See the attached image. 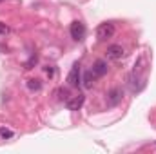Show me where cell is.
Returning <instances> with one entry per match:
<instances>
[{"label":"cell","mask_w":156,"mask_h":154,"mask_svg":"<svg viewBox=\"0 0 156 154\" xmlns=\"http://www.w3.org/2000/svg\"><path fill=\"white\" fill-rule=\"evenodd\" d=\"M67 83L71 87H80L82 85V71H80V64L78 62L73 64V67H71V71L67 75Z\"/></svg>","instance_id":"obj_1"},{"label":"cell","mask_w":156,"mask_h":154,"mask_svg":"<svg viewBox=\"0 0 156 154\" xmlns=\"http://www.w3.org/2000/svg\"><path fill=\"white\" fill-rule=\"evenodd\" d=\"M122 98H123V91H122L120 87H113V89L107 93L105 103H107V107H109V109H113V107H116L118 103L122 102Z\"/></svg>","instance_id":"obj_2"},{"label":"cell","mask_w":156,"mask_h":154,"mask_svg":"<svg viewBox=\"0 0 156 154\" xmlns=\"http://www.w3.org/2000/svg\"><path fill=\"white\" fill-rule=\"evenodd\" d=\"M115 35V26L111 24V22H104V24H100L98 26V29H96V37L100 42H105L107 38H111Z\"/></svg>","instance_id":"obj_3"},{"label":"cell","mask_w":156,"mask_h":154,"mask_svg":"<svg viewBox=\"0 0 156 154\" xmlns=\"http://www.w3.org/2000/svg\"><path fill=\"white\" fill-rule=\"evenodd\" d=\"M69 33H71V38L73 40L82 42V40L85 38V26H83L82 22L75 20V22L71 24V27H69Z\"/></svg>","instance_id":"obj_4"},{"label":"cell","mask_w":156,"mask_h":154,"mask_svg":"<svg viewBox=\"0 0 156 154\" xmlns=\"http://www.w3.org/2000/svg\"><path fill=\"white\" fill-rule=\"evenodd\" d=\"M105 54H107V58H109V60H115V62H116V60H122V58H123L125 51H123V47H122V45L113 44V45H109V47H107Z\"/></svg>","instance_id":"obj_5"},{"label":"cell","mask_w":156,"mask_h":154,"mask_svg":"<svg viewBox=\"0 0 156 154\" xmlns=\"http://www.w3.org/2000/svg\"><path fill=\"white\" fill-rule=\"evenodd\" d=\"M83 102H85V96L83 94H76V96H73V98H69L66 102V107L69 111H80L82 105H83Z\"/></svg>","instance_id":"obj_6"},{"label":"cell","mask_w":156,"mask_h":154,"mask_svg":"<svg viewBox=\"0 0 156 154\" xmlns=\"http://www.w3.org/2000/svg\"><path fill=\"white\" fill-rule=\"evenodd\" d=\"M107 69H109V67H107V62H105V60H96V62L93 64V69H91V71L94 73L96 78H102V76L107 75Z\"/></svg>","instance_id":"obj_7"},{"label":"cell","mask_w":156,"mask_h":154,"mask_svg":"<svg viewBox=\"0 0 156 154\" xmlns=\"http://www.w3.org/2000/svg\"><path fill=\"white\" fill-rule=\"evenodd\" d=\"M94 80H96V76H94V73L89 69V71H85V75H83V78H82V82H83V87L85 89H91L93 87V83H94Z\"/></svg>","instance_id":"obj_8"},{"label":"cell","mask_w":156,"mask_h":154,"mask_svg":"<svg viewBox=\"0 0 156 154\" xmlns=\"http://www.w3.org/2000/svg\"><path fill=\"white\" fill-rule=\"evenodd\" d=\"M27 89H29V91H40V89H42V82H40L38 78L27 80Z\"/></svg>","instance_id":"obj_9"},{"label":"cell","mask_w":156,"mask_h":154,"mask_svg":"<svg viewBox=\"0 0 156 154\" xmlns=\"http://www.w3.org/2000/svg\"><path fill=\"white\" fill-rule=\"evenodd\" d=\"M13 136H15V132H13L11 129L0 127V138H2V140H9V138H13Z\"/></svg>","instance_id":"obj_10"},{"label":"cell","mask_w":156,"mask_h":154,"mask_svg":"<svg viewBox=\"0 0 156 154\" xmlns=\"http://www.w3.org/2000/svg\"><path fill=\"white\" fill-rule=\"evenodd\" d=\"M58 100H62V102H67V100H69L67 89H60V91H58Z\"/></svg>","instance_id":"obj_11"},{"label":"cell","mask_w":156,"mask_h":154,"mask_svg":"<svg viewBox=\"0 0 156 154\" xmlns=\"http://www.w3.org/2000/svg\"><path fill=\"white\" fill-rule=\"evenodd\" d=\"M37 64V54H33L31 58H29V62L26 64V69H33V65Z\"/></svg>","instance_id":"obj_12"},{"label":"cell","mask_w":156,"mask_h":154,"mask_svg":"<svg viewBox=\"0 0 156 154\" xmlns=\"http://www.w3.org/2000/svg\"><path fill=\"white\" fill-rule=\"evenodd\" d=\"M7 33H9V27L0 22V37H4V35H7Z\"/></svg>","instance_id":"obj_13"},{"label":"cell","mask_w":156,"mask_h":154,"mask_svg":"<svg viewBox=\"0 0 156 154\" xmlns=\"http://www.w3.org/2000/svg\"><path fill=\"white\" fill-rule=\"evenodd\" d=\"M44 71H45V75H47L49 78H51L53 75H55V69H53L51 65H47V67H44Z\"/></svg>","instance_id":"obj_14"},{"label":"cell","mask_w":156,"mask_h":154,"mask_svg":"<svg viewBox=\"0 0 156 154\" xmlns=\"http://www.w3.org/2000/svg\"><path fill=\"white\" fill-rule=\"evenodd\" d=\"M0 2H2V0H0Z\"/></svg>","instance_id":"obj_15"}]
</instances>
